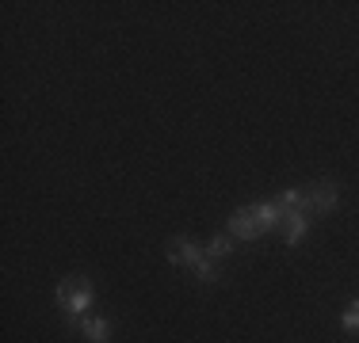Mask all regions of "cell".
<instances>
[{
	"mask_svg": "<svg viewBox=\"0 0 359 343\" xmlns=\"http://www.w3.org/2000/svg\"><path fill=\"white\" fill-rule=\"evenodd\" d=\"M76 332H81L84 340H92V343H107L111 324H107V321H100V316H84V321L76 324Z\"/></svg>",
	"mask_w": 359,
	"mask_h": 343,
	"instance_id": "obj_6",
	"label": "cell"
},
{
	"mask_svg": "<svg viewBox=\"0 0 359 343\" xmlns=\"http://www.w3.org/2000/svg\"><path fill=\"white\" fill-rule=\"evenodd\" d=\"M306 229H310V214H306V210L283 214V240H287V244H298V240L306 237Z\"/></svg>",
	"mask_w": 359,
	"mask_h": 343,
	"instance_id": "obj_5",
	"label": "cell"
},
{
	"mask_svg": "<svg viewBox=\"0 0 359 343\" xmlns=\"http://www.w3.org/2000/svg\"><path fill=\"white\" fill-rule=\"evenodd\" d=\"M229 233H233V237H241V240H256V237L264 233V225L256 221L252 206H245V210H237L233 218H229Z\"/></svg>",
	"mask_w": 359,
	"mask_h": 343,
	"instance_id": "obj_4",
	"label": "cell"
},
{
	"mask_svg": "<svg viewBox=\"0 0 359 343\" xmlns=\"http://www.w3.org/2000/svg\"><path fill=\"white\" fill-rule=\"evenodd\" d=\"M340 324H344L348 332H359V302H352L344 309V316H340Z\"/></svg>",
	"mask_w": 359,
	"mask_h": 343,
	"instance_id": "obj_8",
	"label": "cell"
},
{
	"mask_svg": "<svg viewBox=\"0 0 359 343\" xmlns=\"http://www.w3.org/2000/svg\"><path fill=\"white\" fill-rule=\"evenodd\" d=\"M168 260L180 263V267H191V271H195V279H199L203 286H210V282L218 279V271H215V263H210L207 248H199L195 240H187V237L168 240Z\"/></svg>",
	"mask_w": 359,
	"mask_h": 343,
	"instance_id": "obj_1",
	"label": "cell"
},
{
	"mask_svg": "<svg viewBox=\"0 0 359 343\" xmlns=\"http://www.w3.org/2000/svg\"><path fill=\"white\" fill-rule=\"evenodd\" d=\"M302 199H306V214L310 218H321L337 206V183L332 179H318V183L302 187Z\"/></svg>",
	"mask_w": 359,
	"mask_h": 343,
	"instance_id": "obj_3",
	"label": "cell"
},
{
	"mask_svg": "<svg viewBox=\"0 0 359 343\" xmlns=\"http://www.w3.org/2000/svg\"><path fill=\"white\" fill-rule=\"evenodd\" d=\"M88 305H92V286H88V279H84V274H69V279L57 286V309H62L65 321L76 328V324L84 321V313H88Z\"/></svg>",
	"mask_w": 359,
	"mask_h": 343,
	"instance_id": "obj_2",
	"label": "cell"
},
{
	"mask_svg": "<svg viewBox=\"0 0 359 343\" xmlns=\"http://www.w3.org/2000/svg\"><path fill=\"white\" fill-rule=\"evenodd\" d=\"M229 252H233V240H229V237H215V240H210V248H207L210 260H226Z\"/></svg>",
	"mask_w": 359,
	"mask_h": 343,
	"instance_id": "obj_7",
	"label": "cell"
}]
</instances>
